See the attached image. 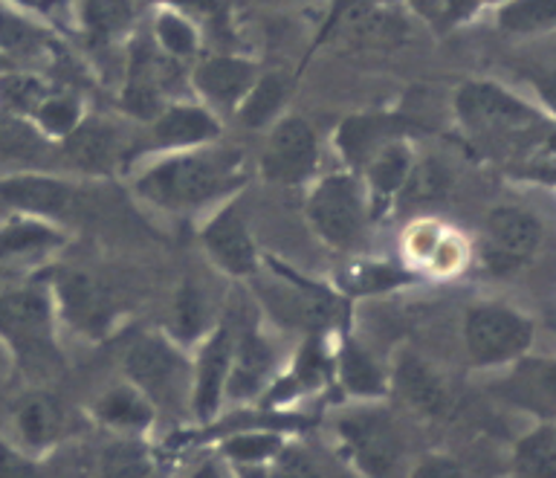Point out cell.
Segmentation results:
<instances>
[{"instance_id": "obj_9", "label": "cell", "mask_w": 556, "mask_h": 478, "mask_svg": "<svg viewBox=\"0 0 556 478\" xmlns=\"http://www.w3.org/2000/svg\"><path fill=\"white\" fill-rule=\"evenodd\" d=\"M316 137L311 125L299 116L278 122L273 137H269L264 156H261V172L273 183H299L311 177L316 168Z\"/></svg>"}, {"instance_id": "obj_15", "label": "cell", "mask_w": 556, "mask_h": 478, "mask_svg": "<svg viewBox=\"0 0 556 478\" xmlns=\"http://www.w3.org/2000/svg\"><path fill=\"white\" fill-rule=\"evenodd\" d=\"M163 64L151 47L139 43L130 55L128 85L122 90V108L137 120H154L163 113Z\"/></svg>"}, {"instance_id": "obj_22", "label": "cell", "mask_w": 556, "mask_h": 478, "mask_svg": "<svg viewBox=\"0 0 556 478\" xmlns=\"http://www.w3.org/2000/svg\"><path fill=\"white\" fill-rule=\"evenodd\" d=\"M50 142L26 120L0 111V165H47Z\"/></svg>"}, {"instance_id": "obj_25", "label": "cell", "mask_w": 556, "mask_h": 478, "mask_svg": "<svg viewBox=\"0 0 556 478\" xmlns=\"http://www.w3.org/2000/svg\"><path fill=\"white\" fill-rule=\"evenodd\" d=\"M81 21L96 41H111L134 24V0H85Z\"/></svg>"}, {"instance_id": "obj_12", "label": "cell", "mask_w": 556, "mask_h": 478, "mask_svg": "<svg viewBox=\"0 0 556 478\" xmlns=\"http://www.w3.org/2000/svg\"><path fill=\"white\" fill-rule=\"evenodd\" d=\"M0 200L26 215L64 217L76 206V189L43 174H15L0 180Z\"/></svg>"}, {"instance_id": "obj_16", "label": "cell", "mask_w": 556, "mask_h": 478, "mask_svg": "<svg viewBox=\"0 0 556 478\" xmlns=\"http://www.w3.org/2000/svg\"><path fill=\"white\" fill-rule=\"evenodd\" d=\"M394 389L420 415H443L446 403H450L441 377L415 354L400 356L394 365Z\"/></svg>"}, {"instance_id": "obj_45", "label": "cell", "mask_w": 556, "mask_h": 478, "mask_svg": "<svg viewBox=\"0 0 556 478\" xmlns=\"http://www.w3.org/2000/svg\"><path fill=\"white\" fill-rule=\"evenodd\" d=\"M177 7L182 9H203V12H212L215 9V0H172Z\"/></svg>"}, {"instance_id": "obj_34", "label": "cell", "mask_w": 556, "mask_h": 478, "mask_svg": "<svg viewBox=\"0 0 556 478\" xmlns=\"http://www.w3.org/2000/svg\"><path fill=\"white\" fill-rule=\"evenodd\" d=\"M285 99V85L278 76L261 78L258 85H252V90L243 96L241 120L252 128H261L264 122H269V116L278 111V104Z\"/></svg>"}, {"instance_id": "obj_39", "label": "cell", "mask_w": 556, "mask_h": 478, "mask_svg": "<svg viewBox=\"0 0 556 478\" xmlns=\"http://www.w3.org/2000/svg\"><path fill=\"white\" fill-rule=\"evenodd\" d=\"M0 478H41V473L26 452L15 450L12 443L0 438Z\"/></svg>"}, {"instance_id": "obj_24", "label": "cell", "mask_w": 556, "mask_h": 478, "mask_svg": "<svg viewBox=\"0 0 556 478\" xmlns=\"http://www.w3.org/2000/svg\"><path fill=\"white\" fill-rule=\"evenodd\" d=\"M61 243V232L38 221H12L0 229V267L29 261Z\"/></svg>"}, {"instance_id": "obj_26", "label": "cell", "mask_w": 556, "mask_h": 478, "mask_svg": "<svg viewBox=\"0 0 556 478\" xmlns=\"http://www.w3.org/2000/svg\"><path fill=\"white\" fill-rule=\"evenodd\" d=\"M408 172H412V163H408V151L397 142H386V146L371 156L368 163V180H371V189L377 198H391L403 189Z\"/></svg>"}, {"instance_id": "obj_23", "label": "cell", "mask_w": 556, "mask_h": 478, "mask_svg": "<svg viewBox=\"0 0 556 478\" xmlns=\"http://www.w3.org/2000/svg\"><path fill=\"white\" fill-rule=\"evenodd\" d=\"M156 146L163 148H186V146H200L206 139L217 137V122L208 116L203 108H172L165 111L154 125Z\"/></svg>"}, {"instance_id": "obj_46", "label": "cell", "mask_w": 556, "mask_h": 478, "mask_svg": "<svg viewBox=\"0 0 556 478\" xmlns=\"http://www.w3.org/2000/svg\"><path fill=\"white\" fill-rule=\"evenodd\" d=\"M547 146H551V151H556V130L551 134V139H547Z\"/></svg>"}, {"instance_id": "obj_33", "label": "cell", "mask_w": 556, "mask_h": 478, "mask_svg": "<svg viewBox=\"0 0 556 478\" xmlns=\"http://www.w3.org/2000/svg\"><path fill=\"white\" fill-rule=\"evenodd\" d=\"M203 328H206V299L198 285L186 281L174 299V334L189 342L198 339Z\"/></svg>"}, {"instance_id": "obj_36", "label": "cell", "mask_w": 556, "mask_h": 478, "mask_svg": "<svg viewBox=\"0 0 556 478\" xmlns=\"http://www.w3.org/2000/svg\"><path fill=\"white\" fill-rule=\"evenodd\" d=\"M403 194L412 198L415 203H426V200L441 198L446 191V172L438 163H420L408 172L406 183H403Z\"/></svg>"}, {"instance_id": "obj_37", "label": "cell", "mask_w": 556, "mask_h": 478, "mask_svg": "<svg viewBox=\"0 0 556 478\" xmlns=\"http://www.w3.org/2000/svg\"><path fill=\"white\" fill-rule=\"evenodd\" d=\"M156 38L172 55H191L194 47H198V35H194L189 21L174 15V12H165V15L156 17Z\"/></svg>"}, {"instance_id": "obj_21", "label": "cell", "mask_w": 556, "mask_h": 478, "mask_svg": "<svg viewBox=\"0 0 556 478\" xmlns=\"http://www.w3.org/2000/svg\"><path fill=\"white\" fill-rule=\"evenodd\" d=\"M93 412L99 424L122 429V432H142L154 424V406L134 386H116L104 391L102 398L96 400Z\"/></svg>"}, {"instance_id": "obj_28", "label": "cell", "mask_w": 556, "mask_h": 478, "mask_svg": "<svg viewBox=\"0 0 556 478\" xmlns=\"http://www.w3.org/2000/svg\"><path fill=\"white\" fill-rule=\"evenodd\" d=\"M281 450H285V441H281L278 435L247 432V435H232V438L220 446V455H224L226 461L238 464V467L255 469L269 464V461L276 458Z\"/></svg>"}, {"instance_id": "obj_40", "label": "cell", "mask_w": 556, "mask_h": 478, "mask_svg": "<svg viewBox=\"0 0 556 478\" xmlns=\"http://www.w3.org/2000/svg\"><path fill=\"white\" fill-rule=\"evenodd\" d=\"M412 478H464L460 467L452 458H441V455H434V458L420 461L412 473Z\"/></svg>"}, {"instance_id": "obj_41", "label": "cell", "mask_w": 556, "mask_h": 478, "mask_svg": "<svg viewBox=\"0 0 556 478\" xmlns=\"http://www.w3.org/2000/svg\"><path fill=\"white\" fill-rule=\"evenodd\" d=\"M530 386H533V391H536L542 403L556 408V363L542 365Z\"/></svg>"}, {"instance_id": "obj_2", "label": "cell", "mask_w": 556, "mask_h": 478, "mask_svg": "<svg viewBox=\"0 0 556 478\" xmlns=\"http://www.w3.org/2000/svg\"><path fill=\"white\" fill-rule=\"evenodd\" d=\"M0 337L24 365H55V313L43 287H15L0 293Z\"/></svg>"}, {"instance_id": "obj_31", "label": "cell", "mask_w": 556, "mask_h": 478, "mask_svg": "<svg viewBox=\"0 0 556 478\" xmlns=\"http://www.w3.org/2000/svg\"><path fill=\"white\" fill-rule=\"evenodd\" d=\"M43 41H47V35L38 26L9 12L7 7H0V52L15 55V59H29V55L41 52Z\"/></svg>"}, {"instance_id": "obj_8", "label": "cell", "mask_w": 556, "mask_h": 478, "mask_svg": "<svg viewBox=\"0 0 556 478\" xmlns=\"http://www.w3.org/2000/svg\"><path fill=\"white\" fill-rule=\"evenodd\" d=\"M55 299H59L61 316L67 325L87 334V337H104L113 322V295L111 290L90 273L81 269H64L55 278Z\"/></svg>"}, {"instance_id": "obj_11", "label": "cell", "mask_w": 556, "mask_h": 478, "mask_svg": "<svg viewBox=\"0 0 556 478\" xmlns=\"http://www.w3.org/2000/svg\"><path fill=\"white\" fill-rule=\"evenodd\" d=\"M232 330L220 325L206 339L200 351L198 365L191 368V400L189 406L198 420H212L226 398V380L232 365Z\"/></svg>"}, {"instance_id": "obj_29", "label": "cell", "mask_w": 556, "mask_h": 478, "mask_svg": "<svg viewBox=\"0 0 556 478\" xmlns=\"http://www.w3.org/2000/svg\"><path fill=\"white\" fill-rule=\"evenodd\" d=\"M498 24L507 33H545L556 26V0H510L498 12Z\"/></svg>"}, {"instance_id": "obj_6", "label": "cell", "mask_w": 556, "mask_h": 478, "mask_svg": "<svg viewBox=\"0 0 556 478\" xmlns=\"http://www.w3.org/2000/svg\"><path fill=\"white\" fill-rule=\"evenodd\" d=\"M464 339L476 365H498L528 351L533 325L516 311L498 304H481L467 313Z\"/></svg>"}, {"instance_id": "obj_10", "label": "cell", "mask_w": 556, "mask_h": 478, "mask_svg": "<svg viewBox=\"0 0 556 478\" xmlns=\"http://www.w3.org/2000/svg\"><path fill=\"white\" fill-rule=\"evenodd\" d=\"M539 241H542V224L525 209L504 206L486 217L484 259L498 273L528 261L536 252Z\"/></svg>"}, {"instance_id": "obj_3", "label": "cell", "mask_w": 556, "mask_h": 478, "mask_svg": "<svg viewBox=\"0 0 556 478\" xmlns=\"http://www.w3.org/2000/svg\"><path fill=\"white\" fill-rule=\"evenodd\" d=\"M125 374L130 386L146 394L154 408H174L191 400V368L186 356L163 337H139L125 351Z\"/></svg>"}, {"instance_id": "obj_20", "label": "cell", "mask_w": 556, "mask_h": 478, "mask_svg": "<svg viewBox=\"0 0 556 478\" xmlns=\"http://www.w3.org/2000/svg\"><path fill=\"white\" fill-rule=\"evenodd\" d=\"M99 478H165V464L146 441L119 438L99 455Z\"/></svg>"}, {"instance_id": "obj_4", "label": "cell", "mask_w": 556, "mask_h": 478, "mask_svg": "<svg viewBox=\"0 0 556 478\" xmlns=\"http://www.w3.org/2000/svg\"><path fill=\"white\" fill-rule=\"evenodd\" d=\"M339 441L365 478H394L403 461V438L389 415L363 408L339 420Z\"/></svg>"}, {"instance_id": "obj_18", "label": "cell", "mask_w": 556, "mask_h": 478, "mask_svg": "<svg viewBox=\"0 0 556 478\" xmlns=\"http://www.w3.org/2000/svg\"><path fill=\"white\" fill-rule=\"evenodd\" d=\"M252 78H255L252 64L241 59H229V55L203 61L194 70V85H198L200 93L212 99V102L226 104V108H232V104H238L243 96L250 93Z\"/></svg>"}, {"instance_id": "obj_19", "label": "cell", "mask_w": 556, "mask_h": 478, "mask_svg": "<svg viewBox=\"0 0 556 478\" xmlns=\"http://www.w3.org/2000/svg\"><path fill=\"white\" fill-rule=\"evenodd\" d=\"M119 154V137L111 125L87 120L67 134L64 156L81 172H108Z\"/></svg>"}, {"instance_id": "obj_7", "label": "cell", "mask_w": 556, "mask_h": 478, "mask_svg": "<svg viewBox=\"0 0 556 478\" xmlns=\"http://www.w3.org/2000/svg\"><path fill=\"white\" fill-rule=\"evenodd\" d=\"M307 221L321 241L345 250L363 235V198L351 177L330 174L307 200Z\"/></svg>"}, {"instance_id": "obj_43", "label": "cell", "mask_w": 556, "mask_h": 478, "mask_svg": "<svg viewBox=\"0 0 556 478\" xmlns=\"http://www.w3.org/2000/svg\"><path fill=\"white\" fill-rule=\"evenodd\" d=\"M412 7H415L426 21H441V17H446V0H412Z\"/></svg>"}, {"instance_id": "obj_32", "label": "cell", "mask_w": 556, "mask_h": 478, "mask_svg": "<svg viewBox=\"0 0 556 478\" xmlns=\"http://www.w3.org/2000/svg\"><path fill=\"white\" fill-rule=\"evenodd\" d=\"M255 469L264 473L267 478H337L319 455H313V452L302 450V446H287V443L285 450L278 452L269 464Z\"/></svg>"}, {"instance_id": "obj_35", "label": "cell", "mask_w": 556, "mask_h": 478, "mask_svg": "<svg viewBox=\"0 0 556 478\" xmlns=\"http://www.w3.org/2000/svg\"><path fill=\"white\" fill-rule=\"evenodd\" d=\"M0 102L7 104L9 111L26 113L38 111L43 102H47V90L38 78L29 76H7L0 78Z\"/></svg>"}, {"instance_id": "obj_17", "label": "cell", "mask_w": 556, "mask_h": 478, "mask_svg": "<svg viewBox=\"0 0 556 478\" xmlns=\"http://www.w3.org/2000/svg\"><path fill=\"white\" fill-rule=\"evenodd\" d=\"M273 368V351L258 334H243L241 342L232 348V365L226 380V398L243 400L255 398Z\"/></svg>"}, {"instance_id": "obj_38", "label": "cell", "mask_w": 556, "mask_h": 478, "mask_svg": "<svg viewBox=\"0 0 556 478\" xmlns=\"http://www.w3.org/2000/svg\"><path fill=\"white\" fill-rule=\"evenodd\" d=\"M41 128L47 134H59V137H67L70 130L76 128L78 122V104L73 99H64V96H55V99H47V102L35 111Z\"/></svg>"}, {"instance_id": "obj_14", "label": "cell", "mask_w": 556, "mask_h": 478, "mask_svg": "<svg viewBox=\"0 0 556 478\" xmlns=\"http://www.w3.org/2000/svg\"><path fill=\"white\" fill-rule=\"evenodd\" d=\"M12 420H15L17 438L29 452H41L52 446L67 426L64 406L47 391H33V394L17 400Z\"/></svg>"}, {"instance_id": "obj_42", "label": "cell", "mask_w": 556, "mask_h": 478, "mask_svg": "<svg viewBox=\"0 0 556 478\" xmlns=\"http://www.w3.org/2000/svg\"><path fill=\"white\" fill-rule=\"evenodd\" d=\"M182 478H226V469L220 467V461L206 458V461H200V464H194V467H191Z\"/></svg>"}, {"instance_id": "obj_5", "label": "cell", "mask_w": 556, "mask_h": 478, "mask_svg": "<svg viewBox=\"0 0 556 478\" xmlns=\"http://www.w3.org/2000/svg\"><path fill=\"white\" fill-rule=\"evenodd\" d=\"M458 116L472 134L490 139H519L536 130L539 116L502 87L472 81L458 90Z\"/></svg>"}, {"instance_id": "obj_13", "label": "cell", "mask_w": 556, "mask_h": 478, "mask_svg": "<svg viewBox=\"0 0 556 478\" xmlns=\"http://www.w3.org/2000/svg\"><path fill=\"white\" fill-rule=\"evenodd\" d=\"M203 243L208 255L215 259L217 267H224L232 276H250L258 269V255L255 243L250 238V229L238 215V209H224L212 224L203 229Z\"/></svg>"}, {"instance_id": "obj_47", "label": "cell", "mask_w": 556, "mask_h": 478, "mask_svg": "<svg viewBox=\"0 0 556 478\" xmlns=\"http://www.w3.org/2000/svg\"><path fill=\"white\" fill-rule=\"evenodd\" d=\"M354 3H371L374 7V3H380V0H354Z\"/></svg>"}, {"instance_id": "obj_1", "label": "cell", "mask_w": 556, "mask_h": 478, "mask_svg": "<svg viewBox=\"0 0 556 478\" xmlns=\"http://www.w3.org/2000/svg\"><path fill=\"white\" fill-rule=\"evenodd\" d=\"M243 183L238 151H203L163 160L148 168L137 183V191L154 206L198 209L235 191Z\"/></svg>"}, {"instance_id": "obj_44", "label": "cell", "mask_w": 556, "mask_h": 478, "mask_svg": "<svg viewBox=\"0 0 556 478\" xmlns=\"http://www.w3.org/2000/svg\"><path fill=\"white\" fill-rule=\"evenodd\" d=\"M536 90H539V96L545 99L547 108H554L556 111V73H551V76H539Z\"/></svg>"}, {"instance_id": "obj_30", "label": "cell", "mask_w": 556, "mask_h": 478, "mask_svg": "<svg viewBox=\"0 0 556 478\" xmlns=\"http://www.w3.org/2000/svg\"><path fill=\"white\" fill-rule=\"evenodd\" d=\"M339 372H342V382L351 394L359 398H377L382 394V374L380 368L371 363V356L365 354L363 348H356L348 342L339 354Z\"/></svg>"}, {"instance_id": "obj_27", "label": "cell", "mask_w": 556, "mask_h": 478, "mask_svg": "<svg viewBox=\"0 0 556 478\" xmlns=\"http://www.w3.org/2000/svg\"><path fill=\"white\" fill-rule=\"evenodd\" d=\"M516 478H556V432L539 429L516 450Z\"/></svg>"}]
</instances>
